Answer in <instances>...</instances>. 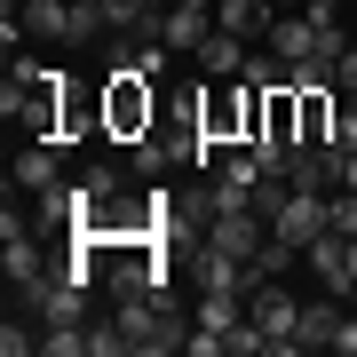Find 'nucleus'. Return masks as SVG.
<instances>
[{
  "instance_id": "obj_1",
  "label": "nucleus",
  "mask_w": 357,
  "mask_h": 357,
  "mask_svg": "<svg viewBox=\"0 0 357 357\" xmlns=\"http://www.w3.org/2000/svg\"><path fill=\"white\" fill-rule=\"evenodd\" d=\"M64 72H48V64H32V56H8V88H0V112L16 119L24 135H56L64 143Z\"/></svg>"
},
{
  "instance_id": "obj_2",
  "label": "nucleus",
  "mask_w": 357,
  "mask_h": 357,
  "mask_svg": "<svg viewBox=\"0 0 357 357\" xmlns=\"http://www.w3.org/2000/svg\"><path fill=\"white\" fill-rule=\"evenodd\" d=\"M96 88H103V143H143V135L159 128V88H151V72L112 64Z\"/></svg>"
},
{
  "instance_id": "obj_3",
  "label": "nucleus",
  "mask_w": 357,
  "mask_h": 357,
  "mask_svg": "<svg viewBox=\"0 0 357 357\" xmlns=\"http://www.w3.org/2000/svg\"><path fill=\"white\" fill-rule=\"evenodd\" d=\"M246 318L270 333V357H294V318H302V302H294L278 278H255V286H246Z\"/></svg>"
},
{
  "instance_id": "obj_4",
  "label": "nucleus",
  "mask_w": 357,
  "mask_h": 357,
  "mask_svg": "<svg viewBox=\"0 0 357 357\" xmlns=\"http://www.w3.org/2000/svg\"><path fill=\"white\" fill-rule=\"evenodd\" d=\"M270 230H278L286 246H310L318 230H333V191H286V206L270 215Z\"/></svg>"
},
{
  "instance_id": "obj_5",
  "label": "nucleus",
  "mask_w": 357,
  "mask_h": 357,
  "mask_svg": "<svg viewBox=\"0 0 357 357\" xmlns=\"http://www.w3.org/2000/svg\"><path fill=\"white\" fill-rule=\"evenodd\" d=\"M56 183H64V143H56V135H32L24 151H16V167H8V191L40 199V191H56Z\"/></svg>"
},
{
  "instance_id": "obj_6",
  "label": "nucleus",
  "mask_w": 357,
  "mask_h": 357,
  "mask_svg": "<svg viewBox=\"0 0 357 357\" xmlns=\"http://www.w3.org/2000/svg\"><path fill=\"white\" fill-rule=\"evenodd\" d=\"M262 238H270V222L255 215V206H230V215H206V238H199V246H215V255H238V262H255V255H262Z\"/></svg>"
},
{
  "instance_id": "obj_7",
  "label": "nucleus",
  "mask_w": 357,
  "mask_h": 357,
  "mask_svg": "<svg viewBox=\"0 0 357 357\" xmlns=\"http://www.w3.org/2000/svg\"><path fill=\"white\" fill-rule=\"evenodd\" d=\"M206 32H215V8H199V0H167L159 40H167L175 56H199V48H206Z\"/></svg>"
},
{
  "instance_id": "obj_8",
  "label": "nucleus",
  "mask_w": 357,
  "mask_h": 357,
  "mask_svg": "<svg viewBox=\"0 0 357 357\" xmlns=\"http://www.w3.org/2000/svg\"><path fill=\"white\" fill-rule=\"evenodd\" d=\"M246 56H255V40H238V32L215 24V32H206V48H199V72H206V79H238Z\"/></svg>"
},
{
  "instance_id": "obj_9",
  "label": "nucleus",
  "mask_w": 357,
  "mask_h": 357,
  "mask_svg": "<svg viewBox=\"0 0 357 357\" xmlns=\"http://www.w3.org/2000/svg\"><path fill=\"white\" fill-rule=\"evenodd\" d=\"M199 286H206V294H246V286H255V262H238V255H215V246H199Z\"/></svg>"
},
{
  "instance_id": "obj_10",
  "label": "nucleus",
  "mask_w": 357,
  "mask_h": 357,
  "mask_svg": "<svg viewBox=\"0 0 357 357\" xmlns=\"http://www.w3.org/2000/svg\"><path fill=\"white\" fill-rule=\"evenodd\" d=\"M333 333H342V310L326 302H302V318H294V349H333Z\"/></svg>"
},
{
  "instance_id": "obj_11",
  "label": "nucleus",
  "mask_w": 357,
  "mask_h": 357,
  "mask_svg": "<svg viewBox=\"0 0 357 357\" xmlns=\"http://www.w3.org/2000/svg\"><path fill=\"white\" fill-rule=\"evenodd\" d=\"M270 0H215V24L222 32H238V40H270Z\"/></svg>"
},
{
  "instance_id": "obj_12",
  "label": "nucleus",
  "mask_w": 357,
  "mask_h": 357,
  "mask_svg": "<svg viewBox=\"0 0 357 357\" xmlns=\"http://www.w3.org/2000/svg\"><path fill=\"white\" fill-rule=\"evenodd\" d=\"M16 16H24L32 40H64L72 48V0H32V8H16Z\"/></svg>"
},
{
  "instance_id": "obj_13",
  "label": "nucleus",
  "mask_w": 357,
  "mask_h": 357,
  "mask_svg": "<svg viewBox=\"0 0 357 357\" xmlns=\"http://www.w3.org/2000/svg\"><path fill=\"white\" fill-rule=\"evenodd\" d=\"M32 349H40V333H32V326L8 310V326H0V357H32Z\"/></svg>"
},
{
  "instance_id": "obj_14",
  "label": "nucleus",
  "mask_w": 357,
  "mask_h": 357,
  "mask_svg": "<svg viewBox=\"0 0 357 357\" xmlns=\"http://www.w3.org/2000/svg\"><path fill=\"white\" fill-rule=\"evenodd\" d=\"M326 294H333V302H357V238H349L342 270H333V278H326Z\"/></svg>"
},
{
  "instance_id": "obj_15",
  "label": "nucleus",
  "mask_w": 357,
  "mask_h": 357,
  "mask_svg": "<svg viewBox=\"0 0 357 357\" xmlns=\"http://www.w3.org/2000/svg\"><path fill=\"white\" fill-rule=\"evenodd\" d=\"M79 183H88V199H119V167H79Z\"/></svg>"
},
{
  "instance_id": "obj_16",
  "label": "nucleus",
  "mask_w": 357,
  "mask_h": 357,
  "mask_svg": "<svg viewBox=\"0 0 357 357\" xmlns=\"http://www.w3.org/2000/svg\"><path fill=\"white\" fill-rule=\"evenodd\" d=\"M333 230H342V238H357V191H333Z\"/></svg>"
},
{
  "instance_id": "obj_17",
  "label": "nucleus",
  "mask_w": 357,
  "mask_h": 357,
  "mask_svg": "<svg viewBox=\"0 0 357 357\" xmlns=\"http://www.w3.org/2000/svg\"><path fill=\"white\" fill-rule=\"evenodd\" d=\"M333 88H342V96H357V40L342 48V64H333Z\"/></svg>"
},
{
  "instance_id": "obj_18",
  "label": "nucleus",
  "mask_w": 357,
  "mask_h": 357,
  "mask_svg": "<svg viewBox=\"0 0 357 357\" xmlns=\"http://www.w3.org/2000/svg\"><path fill=\"white\" fill-rule=\"evenodd\" d=\"M342 191H357V151H342Z\"/></svg>"
},
{
  "instance_id": "obj_19",
  "label": "nucleus",
  "mask_w": 357,
  "mask_h": 357,
  "mask_svg": "<svg viewBox=\"0 0 357 357\" xmlns=\"http://www.w3.org/2000/svg\"><path fill=\"white\" fill-rule=\"evenodd\" d=\"M270 8H278V16H294V8H310V0H270Z\"/></svg>"
},
{
  "instance_id": "obj_20",
  "label": "nucleus",
  "mask_w": 357,
  "mask_h": 357,
  "mask_svg": "<svg viewBox=\"0 0 357 357\" xmlns=\"http://www.w3.org/2000/svg\"><path fill=\"white\" fill-rule=\"evenodd\" d=\"M0 8H32V0H0Z\"/></svg>"
}]
</instances>
